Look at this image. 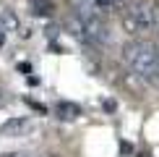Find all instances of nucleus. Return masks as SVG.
<instances>
[{
	"mask_svg": "<svg viewBox=\"0 0 159 157\" xmlns=\"http://www.w3.org/2000/svg\"><path fill=\"white\" fill-rule=\"evenodd\" d=\"M123 60L136 76L146 81H159V47L149 39H128L123 45Z\"/></svg>",
	"mask_w": 159,
	"mask_h": 157,
	"instance_id": "nucleus-1",
	"label": "nucleus"
},
{
	"mask_svg": "<svg viewBox=\"0 0 159 157\" xmlns=\"http://www.w3.org/2000/svg\"><path fill=\"white\" fill-rule=\"evenodd\" d=\"M123 26L128 31H151L159 26V11L149 0H133L123 5Z\"/></svg>",
	"mask_w": 159,
	"mask_h": 157,
	"instance_id": "nucleus-2",
	"label": "nucleus"
},
{
	"mask_svg": "<svg viewBox=\"0 0 159 157\" xmlns=\"http://www.w3.org/2000/svg\"><path fill=\"white\" fill-rule=\"evenodd\" d=\"M34 131V123L29 118L18 115V118H8V121L0 126V136L3 139H21V136H29Z\"/></svg>",
	"mask_w": 159,
	"mask_h": 157,
	"instance_id": "nucleus-3",
	"label": "nucleus"
},
{
	"mask_svg": "<svg viewBox=\"0 0 159 157\" xmlns=\"http://www.w3.org/2000/svg\"><path fill=\"white\" fill-rule=\"evenodd\" d=\"M55 113H57V118L60 121H76L78 115H81V107H78L76 102H57L55 105Z\"/></svg>",
	"mask_w": 159,
	"mask_h": 157,
	"instance_id": "nucleus-4",
	"label": "nucleus"
},
{
	"mask_svg": "<svg viewBox=\"0 0 159 157\" xmlns=\"http://www.w3.org/2000/svg\"><path fill=\"white\" fill-rule=\"evenodd\" d=\"M31 8H34L37 16H50V13L55 11V5H52L50 0H31Z\"/></svg>",
	"mask_w": 159,
	"mask_h": 157,
	"instance_id": "nucleus-5",
	"label": "nucleus"
},
{
	"mask_svg": "<svg viewBox=\"0 0 159 157\" xmlns=\"http://www.w3.org/2000/svg\"><path fill=\"white\" fill-rule=\"evenodd\" d=\"M0 157H50V155H39V152H5Z\"/></svg>",
	"mask_w": 159,
	"mask_h": 157,
	"instance_id": "nucleus-6",
	"label": "nucleus"
},
{
	"mask_svg": "<svg viewBox=\"0 0 159 157\" xmlns=\"http://www.w3.org/2000/svg\"><path fill=\"white\" fill-rule=\"evenodd\" d=\"M5 45V31H0V47Z\"/></svg>",
	"mask_w": 159,
	"mask_h": 157,
	"instance_id": "nucleus-7",
	"label": "nucleus"
},
{
	"mask_svg": "<svg viewBox=\"0 0 159 157\" xmlns=\"http://www.w3.org/2000/svg\"><path fill=\"white\" fill-rule=\"evenodd\" d=\"M0 105H3V92H0Z\"/></svg>",
	"mask_w": 159,
	"mask_h": 157,
	"instance_id": "nucleus-8",
	"label": "nucleus"
},
{
	"mask_svg": "<svg viewBox=\"0 0 159 157\" xmlns=\"http://www.w3.org/2000/svg\"><path fill=\"white\" fill-rule=\"evenodd\" d=\"M138 157H151V155H138Z\"/></svg>",
	"mask_w": 159,
	"mask_h": 157,
	"instance_id": "nucleus-9",
	"label": "nucleus"
},
{
	"mask_svg": "<svg viewBox=\"0 0 159 157\" xmlns=\"http://www.w3.org/2000/svg\"><path fill=\"white\" fill-rule=\"evenodd\" d=\"M157 47H159V45H157Z\"/></svg>",
	"mask_w": 159,
	"mask_h": 157,
	"instance_id": "nucleus-10",
	"label": "nucleus"
}]
</instances>
